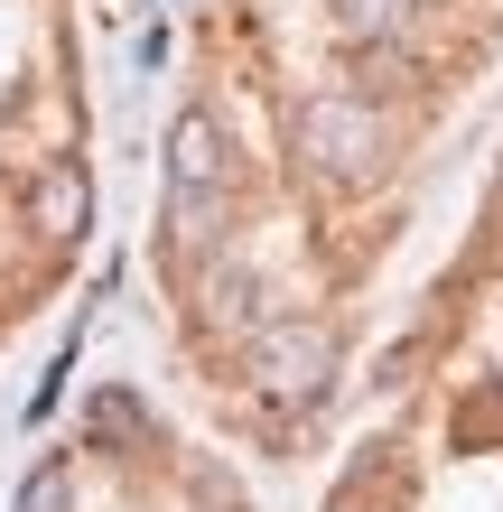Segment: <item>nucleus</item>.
Segmentation results:
<instances>
[{
	"instance_id": "obj_3",
	"label": "nucleus",
	"mask_w": 503,
	"mask_h": 512,
	"mask_svg": "<svg viewBox=\"0 0 503 512\" xmlns=\"http://www.w3.org/2000/svg\"><path fill=\"white\" fill-rule=\"evenodd\" d=\"M410 10L420 0H327V28H336V47H392Z\"/></svg>"
},
{
	"instance_id": "obj_2",
	"label": "nucleus",
	"mask_w": 503,
	"mask_h": 512,
	"mask_svg": "<svg viewBox=\"0 0 503 512\" xmlns=\"http://www.w3.org/2000/svg\"><path fill=\"white\" fill-rule=\"evenodd\" d=\"M243 382L261 391V401H280V410L327 401V382H336L327 326H317V317H261L252 336H243Z\"/></svg>"
},
{
	"instance_id": "obj_1",
	"label": "nucleus",
	"mask_w": 503,
	"mask_h": 512,
	"mask_svg": "<svg viewBox=\"0 0 503 512\" xmlns=\"http://www.w3.org/2000/svg\"><path fill=\"white\" fill-rule=\"evenodd\" d=\"M289 159H299L317 187H373L382 159H392V122L364 103V94H345V84H327V94H308L299 112H289Z\"/></svg>"
}]
</instances>
